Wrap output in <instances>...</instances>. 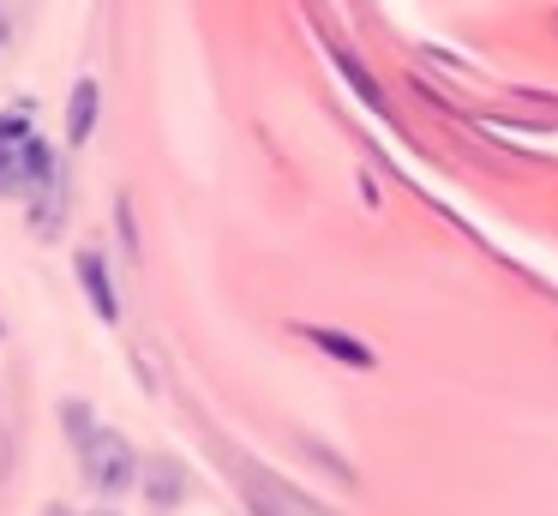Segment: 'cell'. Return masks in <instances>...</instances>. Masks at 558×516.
<instances>
[{"instance_id": "obj_10", "label": "cell", "mask_w": 558, "mask_h": 516, "mask_svg": "<svg viewBox=\"0 0 558 516\" xmlns=\"http://www.w3.org/2000/svg\"><path fill=\"white\" fill-rule=\"evenodd\" d=\"M97 516H114V511H97Z\"/></svg>"}, {"instance_id": "obj_1", "label": "cell", "mask_w": 558, "mask_h": 516, "mask_svg": "<svg viewBox=\"0 0 558 516\" xmlns=\"http://www.w3.org/2000/svg\"><path fill=\"white\" fill-rule=\"evenodd\" d=\"M54 175H61V156L49 151V139H37V127H31V103L25 96L7 103L0 108V192L19 199V192L49 187Z\"/></svg>"}, {"instance_id": "obj_7", "label": "cell", "mask_w": 558, "mask_h": 516, "mask_svg": "<svg viewBox=\"0 0 558 516\" xmlns=\"http://www.w3.org/2000/svg\"><path fill=\"white\" fill-rule=\"evenodd\" d=\"M253 504H258V516H301V511H282V504H270V499H265V492H258V499H253Z\"/></svg>"}, {"instance_id": "obj_9", "label": "cell", "mask_w": 558, "mask_h": 516, "mask_svg": "<svg viewBox=\"0 0 558 516\" xmlns=\"http://www.w3.org/2000/svg\"><path fill=\"white\" fill-rule=\"evenodd\" d=\"M49 516H73V511H61V504H49Z\"/></svg>"}, {"instance_id": "obj_8", "label": "cell", "mask_w": 558, "mask_h": 516, "mask_svg": "<svg viewBox=\"0 0 558 516\" xmlns=\"http://www.w3.org/2000/svg\"><path fill=\"white\" fill-rule=\"evenodd\" d=\"M13 43V19H7V0H0V48Z\"/></svg>"}, {"instance_id": "obj_5", "label": "cell", "mask_w": 558, "mask_h": 516, "mask_svg": "<svg viewBox=\"0 0 558 516\" xmlns=\"http://www.w3.org/2000/svg\"><path fill=\"white\" fill-rule=\"evenodd\" d=\"M301 336L306 343H318V355H330V360H342V367H378V355L361 343V336H349V331H330V324H301Z\"/></svg>"}, {"instance_id": "obj_2", "label": "cell", "mask_w": 558, "mask_h": 516, "mask_svg": "<svg viewBox=\"0 0 558 516\" xmlns=\"http://www.w3.org/2000/svg\"><path fill=\"white\" fill-rule=\"evenodd\" d=\"M66 427H73V444H78V468H85V480L102 492V499H121V492H133V480H138V451L121 439V432H114V427H97V420H90L78 403H66Z\"/></svg>"}, {"instance_id": "obj_4", "label": "cell", "mask_w": 558, "mask_h": 516, "mask_svg": "<svg viewBox=\"0 0 558 516\" xmlns=\"http://www.w3.org/2000/svg\"><path fill=\"white\" fill-rule=\"evenodd\" d=\"M97 120H102V84L97 79H78L73 84V96H66V144H90V132H97Z\"/></svg>"}, {"instance_id": "obj_3", "label": "cell", "mask_w": 558, "mask_h": 516, "mask_svg": "<svg viewBox=\"0 0 558 516\" xmlns=\"http://www.w3.org/2000/svg\"><path fill=\"white\" fill-rule=\"evenodd\" d=\"M73 271H78V288H85L90 312H97L102 324L121 319V300H114V276H109V259H102L97 247H78L73 252Z\"/></svg>"}, {"instance_id": "obj_6", "label": "cell", "mask_w": 558, "mask_h": 516, "mask_svg": "<svg viewBox=\"0 0 558 516\" xmlns=\"http://www.w3.org/2000/svg\"><path fill=\"white\" fill-rule=\"evenodd\" d=\"M138 475H145V492H150V504H157V511H174V504H181V492H186L181 463H169V456H150Z\"/></svg>"}]
</instances>
